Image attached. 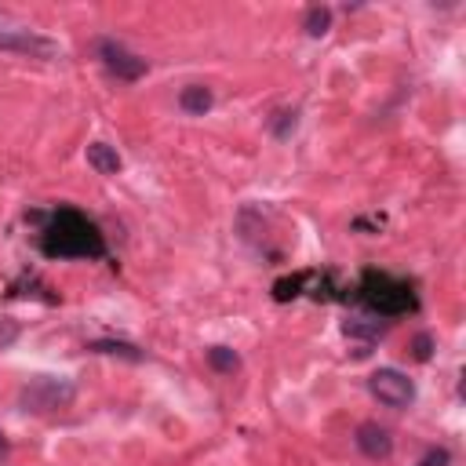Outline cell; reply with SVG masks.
Instances as JSON below:
<instances>
[{
	"label": "cell",
	"mask_w": 466,
	"mask_h": 466,
	"mask_svg": "<svg viewBox=\"0 0 466 466\" xmlns=\"http://www.w3.org/2000/svg\"><path fill=\"white\" fill-rule=\"evenodd\" d=\"M95 51H99V58H102L106 70H110L117 81H124V84H136V81H143V77L150 74V62H146L143 55H136L127 44L113 40V37H102V40L95 44Z\"/></svg>",
	"instance_id": "5"
},
{
	"label": "cell",
	"mask_w": 466,
	"mask_h": 466,
	"mask_svg": "<svg viewBox=\"0 0 466 466\" xmlns=\"http://www.w3.org/2000/svg\"><path fill=\"white\" fill-rule=\"evenodd\" d=\"M0 455H8V437L0 434Z\"/></svg>",
	"instance_id": "19"
},
{
	"label": "cell",
	"mask_w": 466,
	"mask_h": 466,
	"mask_svg": "<svg viewBox=\"0 0 466 466\" xmlns=\"http://www.w3.org/2000/svg\"><path fill=\"white\" fill-rule=\"evenodd\" d=\"M205 357H208L212 372H219V375H233V372L241 368V354H237V350H230V347H212Z\"/></svg>",
	"instance_id": "12"
},
{
	"label": "cell",
	"mask_w": 466,
	"mask_h": 466,
	"mask_svg": "<svg viewBox=\"0 0 466 466\" xmlns=\"http://www.w3.org/2000/svg\"><path fill=\"white\" fill-rule=\"evenodd\" d=\"M303 30L310 33V37H324L328 30H331V8H310L306 15H303Z\"/></svg>",
	"instance_id": "14"
},
{
	"label": "cell",
	"mask_w": 466,
	"mask_h": 466,
	"mask_svg": "<svg viewBox=\"0 0 466 466\" xmlns=\"http://www.w3.org/2000/svg\"><path fill=\"white\" fill-rule=\"evenodd\" d=\"M412 357L416 361H430L434 357V336H430V331H419V336L412 339Z\"/></svg>",
	"instance_id": "17"
},
{
	"label": "cell",
	"mask_w": 466,
	"mask_h": 466,
	"mask_svg": "<svg viewBox=\"0 0 466 466\" xmlns=\"http://www.w3.org/2000/svg\"><path fill=\"white\" fill-rule=\"evenodd\" d=\"M368 390H372V397L379 405H386V409H409L412 401H416V382L405 375V372H397V368H379V372H372V379H368Z\"/></svg>",
	"instance_id": "6"
},
{
	"label": "cell",
	"mask_w": 466,
	"mask_h": 466,
	"mask_svg": "<svg viewBox=\"0 0 466 466\" xmlns=\"http://www.w3.org/2000/svg\"><path fill=\"white\" fill-rule=\"evenodd\" d=\"M212 102H215V95H212L208 84H186L179 92V110L189 113V117H205L212 110Z\"/></svg>",
	"instance_id": "8"
},
{
	"label": "cell",
	"mask_w": 466,
	"mask_h": 466,
	"mask_svg": "<svg viewBox=\"0 0 466 466\" xmlns=\"http://www.w3.org/2000/svg\"><path fill=\"white\" fill-rule=\"evenodd\" d=\"M357 299L375 317H405V313L419 310V295H416L412 281L393 277L386 270H365L357 281Z\"/></svg>",
	"instance_id": "2"
},
{
	"label": "cell",
	"mask_w": 466,
	"mask_h": 466,
	"mask_svg": "<svg viewBox=\"0 0 466 466\" xmlns=\"http://www.w3.org/2000/svg\"><path fill=\"white\" fill-rule=\"evenodd\" d=\"M77 401V382L66 375H33L19 390V409L30 416H55Z\"/></svg>",
	"instance_id": "3"
},
{
	"label": "cell",
	"mask_w": 466,
	"mask_h": 466,
	"mask_svg": "<svg viewBox=\"0 0 466 466\" xmlns=\"http://www.w3.org/2000/svg\"><path fill=\"white\" fill-rule=\"evenodd\" d=\"M343 331H347V339H365V347H372V343L382 336V324H375V321L368 324L365 317H357V321H347Z\"/></svg>",
	"instance_id": "13"
},
{
	"label": "cell",
	"mask_w": 466,
	"mask_h": 466,
	"mask_svg": "<svg viewBox=\"0 0 466 466\" xmlns=\"http://www.w3.org/2000/svg\"><path fill=\"white\" fill-rule=\"evenodd\" d=\"M30 223H40V251L48 259H106V233L81 208L30 212Z\"/></svg>",
	"instance_id": "1"
},
{
	"label": "cell",
	"mask_w": 466,
	"mask_h": 466,
	"mask_svg": "<svg viewBox=\"0 0 466 466\" xmlns=\"http://www.w3.org/2000/svg\"><path fill=\"white\" fill-rule=\"evenodd\" d=\"M452 462V452L448 448H430L423 459H419V466H448Z\"/></svg>",
	"instance_id": "18"
},
{
	"label": "cell",
	"mask_w": 466,
	"mask_h": 466,
	"mask_svg": "<svg viewBox=\"0 0 466 466\" xmlns=\"http://www.w3.org/2000/svg\"><path fill=\"white\" fill-rule=\"evenodd\" d=\"M299 127V113L295 110H281V113H274L270 117V131H274V136L285 143V139H292V131Z\"/></svg>",
	"instance_id": "15"
},
{
	"label": "cell",
	"mask_w": 466,
	"mask_h": 466,
	"mask_svg": "<svg viewBox=\"0 0 466 466\" xmlns=\"http://www.w3.org/2000/svg\"><path fill=\"white\" fill-rule=\"evenodd\" d=\"M306 277H310V270L292 274V277H281V281L274 285V299H277V303H292V299L306 295Z\"/></svg>",
	"instance_id": "11"
},
{
	"label": "cell",
	"mask_w": 466,
	"mask_h": 466,
	"mask_svg": "<svg viewBox=\"0 0 466 466\" xmlns=\"http://www.w3.org/2000/svg\"><path fill=\"white\" fill-rule=\"evenodd\" d=\"M84 157H88V164H92L99 175H117V171L124 168V161H120L117 146H110V143H92Z\"/></svg>",
	"instance_id": "9"
},
{
	"label": "cell",
	"mask_w": 466,
	"mask_h": 466,
	"mask_svg": "<svg viewBox=\"0 0 466 466\" xmlns=\"http://www.w3.org/2000/svg\"><path fill=\"white\" fill-rule=\"evenodd\" d=\"M22 336V324L15 317H0V350H8L15 347V339Z\"/></svg>",
	"instance_id": "16"
},
{
	"label": "cell",
	"mask_w": 466,
	"mask_h": 466,
	"mask_svg": "<svg viewBox=\"0 0 466 466\" xmlns=\"http://www.w3.org/2000/svg\"><path fill=\"white\" fill-rule=\"evenodd\" d=\"M84 350H92V354H113V357H124V361H143L146 357L136 343H124V339H95Z\"/></svg>",
	"instance_id": "10"
},
{
	"label": "cell",
	"mask_w": 466,
	"mask_h": 466,
	"mask_svg": "<svg viewBox=\"0 0 466 466\" xmlns=\"http://www.w3.org/2000/svg\"><path fill=\"white\" fill-rule=\"evenodd\" d=\"M0 51L8 55H22V58H37V62H55L62 58V44L37 33V30H26V26H4L0 22Z\"/></svg>",
	"instance_id": "4"
},
{
	"label": "cell",
	"mask_w": 466,
	"mask_h": 466,
	"mask_svg": "<svg viewBox=\"0 0 466 466\" xmlns=\"http://www.w3.org/2000/svg\"><path fill=\"white\" fill-rule=\"evenodd\" d=\"M354 444H357V452H361L365 459H375V462H382V459L393 455V437H390V430L379 426V423H361L357 434H354Z\"/></svg>",
	"instance_id": "7"
}]
</instances>
